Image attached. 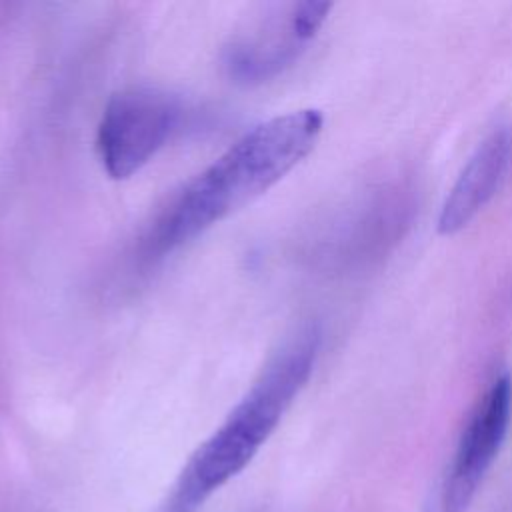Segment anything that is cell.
Instances as JSON below:
<instances>
[{
	"instance_id": "cell-1",
	"label": "cell",
	"mask_w": 512,
	"mask_h": 512,
	"mask_svg": "<svg viewBox=\"0 0 512 512\" xmlns=\"http://www.w3.org/2000/svg\"><path fill=\"white\" fill-rule=\"evenodd\" d=\"M322 126V112L304 108L250 128L162 214L148 240L150 252H172L262 196L312 152Z\"/></svg>"
},
{
	"instance_id": "cell-2",
	"label": "cell",
	"mask_w": 512,
	"mask_h": 512,
	"mask_svg": "<svg viewBox=\"0 0 512 512\" xmlns=\"http://www.w3.org/2000/svg\"><path fill=\"white\" fill-rule=\"evenodd\" d=\"M318 346L320 332L304 328L276 352L226 420L184 464L158 512H198L252 462L308 382Z\"/></svg>"
},
{
	"instance_id": "cell-3",
	"label": "cell",
	"mask_w": 512,
	"mask_h": 512,
	"mask_svg": "<svg viewBox=\"0 0 512 512\" xmlns=\"http://www.w3.org/2000/svg\"><path fill=\"white\" fill-rule=\"evenodd\" d=\"M182 106L176 96L152 86L114 94L100 118L96 146L104 170L124 180L146 166L176 132Z\"/></svg>"
},
{
	"instance_id": "cell-4",
	"label": "cell",
	"mask_w": 512,
	"mask_h": 512,
	"mask_svg": "<svg viewBox=\"0 0 512 512\" xmlns=\"http://www.w3.org/2000/svg\"><path fill=\"white\" fill-rule=\"evenodd\" d=\"M512 418V380L494 378L474 408L458 442L442 496L444 512H464L496 460Z\"/></svg>"
},
{
	"instance_id": "cell-5",
	"label": "cell",
	"mask_w": 512,
	"mask_h": 512,
	"mask_svg": "<svg viewBox=\"0 0 512 512\" xmlns=\"http://www.w3.org/2000/svg\"><path fill=\"white\" fill-rule=\"evenodd\" d=\"M510 148V132L504 126L492 130L478 144L440 208V234L460 232L492 200L508 168Z\"/></svg>"
}]
</instances>
